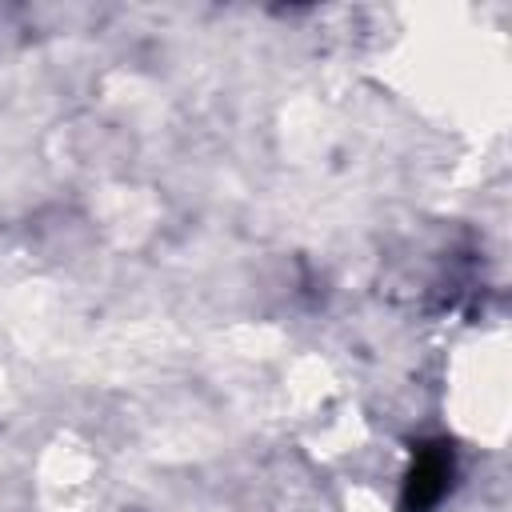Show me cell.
I'll return each instance as SVG.
<instances>
[{
    "label": "cell",
    "instance_id": "1",
    "mask_svg": "<svg viewBox=\"0 0 512 512\" xmlns=\"http://www.w3.org/2000/svg\"><path fill=\"white\" fill-rule=\"evenodd\" d=\"M456 476V448L444 436L412 444V460L400 484V512H436Z\"/></svg>",
    "mask_w": 512,
    "mask_h": 512
}]
</instances>
